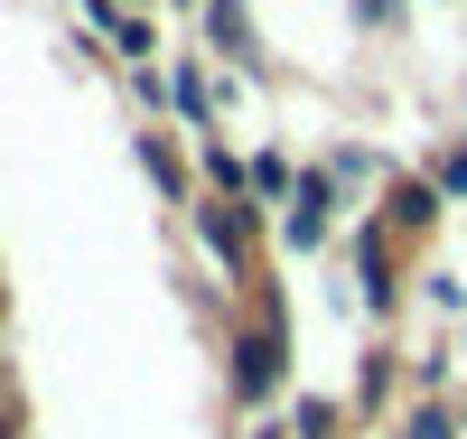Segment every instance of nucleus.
Segmentation results:
<instances>
[{
    "mask_svg": "<svg viewBox=\"0 0 467 439\" xmlns=\"http://www.w3.org/2000/svg\"><path fill=\"white\" fill-rule=\"evenodd\" d=\"M197 234H206V253L224 271H244V244H253V215L234 206V196H215V206H197Z\"/></svg>",
    "mask_w": 467,
    "mask_h": 439,
    "instance_id": "f257e3e1",
    "label": "nucleus"
},
{
    "mask_svg": "<svg viewBox=\"0 0 467 439\" xmlns=\"http://www.w3.org/2000/svg\"><path fill=\"white\" fill-rule=\"evenodd\" d=\"M327 206H337V187L327 178H299V196H290V253H318L327 244Z\"/></svg>",
    "mask_w": 467,
    "mask_h": 439,
    "instance_id": "f03ea898",
    "label": "nucleus"
},
{
    "mask_svg": "<svg viewBox=\"0 0 467 439\" xmlns=\"http://www.w3.org/2000/svg\"><path fill=\"white\" fill-rule=\"evenodd\" d=\"M271 383H281V337H244V346H234V392H244V402H262V392Z\"/></svg>",
    "mask_w": 467,
    "mask_h": 439,
    "instance_id": "7ed1b4c3",
    "label": "nucleus"
},
{
    "mask_svg": "<svg viewBox=\"0 0 467 439\" xmlns=\"http://www.w3.org/2000/svg\"><path fill=\"white\" fill-rule=\"evenodd\" d=\"M206 37H215V47H253V28H244V0H206Z\"/></svg>",
    "mask_w": 467,
    "mask_h": 439,
    "instance_id": "20e7f679",
    "label": "nucleus"
},
{
    "mask_svg": "<svg viewBox=\"0 0 467 439\" xmlns=\"http://www.w3.org/2000/svg\"><path fill=\"white\" fill-rule=\"evenodd\" d=\"M140 169H150V178H160V187H178V150H169L160 131H140Z\"/></svg>",
    "mask_w": 467,
    "mask_h": 439,
    "instance_id": "39448f33",
    "label": "nucleus"
},
{
    "mask_svg": "<svg viewBox=\"0 0 467 439\" xmlns=\"http://www.w3.org/2000/svg\"><path fill=\"white\" fill-rule=\"evenodd\" d=\"M393 215H402V225H431V215H440V187H393Z\"/></svg>",
    "mask_w": 467,
    "mask_h": 439,
    "instance_id": "423d86ee",
    "label": "nucleus"
},
{
    "mask_svg": "<svg viewBox=\"0 0 467 439\" xmlns=\"http://www.w3.org/2000/svg\"><path fill=\"white\" fill-rule=\"evenodd\" d=\"M402 439H458V421H449V412H440V402H420V412H411V421H402Z\"/></svg>",
    "mask_w": 467,
    "mask_h": 439,
    "instance_id": "0eeeda50",
    "label": "nucleus"
},
{
    "mask_svg": "<svg viewBox=\"0 0 467 439\" xmlns=\"http://www.w3.org/2000/svg\"><path fill=\"white\" fill-rule=\"evenodd\" d=\"M206 178H215V187H224V196H234V187H244V178H253V169H244V159H234V150H206Z\"/></svg>",
    "mask_w": 467,
    "mask_h": 439,
    "instance_id": "6e6552de",
    "label": "nucleus"
},
{
    "mask_svg": "<svg viewBox=\"0 0 467 439\" xmlns=\"http://www.w3.org/2000/svg\"><path fill=\"white\" fill-rule=\"evenodd\" d=\"M253 187H262V196H299V178L281 169V159H253Z\"/></svg>",
    "mask_w": 467,
    "mask_h": 439,
    "instance_id": "1a4fd4ad",
    "label": "nucleus"
},
{
    "mask_svg": "<svg viewBox=\"0 0 467 439\" xmlns=\"http://www.w3.org/2000/svg\"><path fill=\"white\" fill-rule=\"evenodd\" d=\"M290 430H299V439H337V412H327V402H299Z\"/></svg>",
    "mask_w": 467,
    "mask_h": 439,
    "instance_id": "9d476101",
    "label": "nucleus"
},
{
    "mask_svg": "<svg viewBox=\"0 0 467 439\" xmlns=\"http://www.w3.org/2000/svg\"><path fill=\"white\" fill-rule=\"evenodd\" d=\"M178 112H187V122H206V75H197V66L178 75Z\"/></svg>",
    "mask_w": 467,
    "mask_h": 439,
    "instance_id": "9b49d317",
    "label": "nucleus"
},
{
    "mask_svg": "<svg viewBox=\"0 0 467 439\" xmlns=\"http://www.w3.org/2000/svg\"><path fill=\"white\" fill-rule=\"evenodd\" d=\"M131 94H140V103H169L178 85H169V75H160V66H131Z\"/></svg>",
    "mask_w": 467,
    "mask_h": 439,
    "instance_id": "f8f14e48",
    "label": "nucleus"
},
{
    "mask_svg": "<svg viewBox=\"0 0 467 439\" xmlns=\"http://www.w3.org/2000/svg\"><path fill=\"white\" fill-rule=\"evenodd\" d=\"M440 187H449V196H467V150H440Z\"/></svg>",
    "mask_w": 467,
    "mask_h": 439,
    "instance_id": "ddd939ff",
    "label": "nucleus"
},
{
    "mask_svg": "<svg viewBox=\"0 0 467 439\" xmlns=\"http://www.w3.org/2000/svg\"><path fill=\"white\" fill-rule=\"evenodd\" d=\"M262 439H271V430H262Z\"/></svg>",
    "mask_w": 467,
    "mask_h": 439,
    "instance_id": "4468645a",
    "label": "nucleus"
}]
</instances>
